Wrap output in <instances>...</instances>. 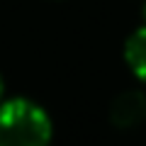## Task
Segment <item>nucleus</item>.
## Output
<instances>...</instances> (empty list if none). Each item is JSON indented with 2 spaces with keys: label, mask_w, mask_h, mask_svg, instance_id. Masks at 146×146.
<instances>
[{
  "label": "nucleus",
  "mask_w": 146,
  "mask_h": 146,
  "mask_svg": "<svg viewBox=\"0 0 146 146\" xmlns=\"http://www.w3.org/2000/svg\"><path fill=\"white\" fill-rule=\"evenodd\" d=\"M0 95H3V78H0Z\"/></svg>",
  "instance_id": "5"
},
{
  "label": "nucleus",
  "mask_w": 146,
  "mask_h": 146,
  "mask_svg": "<svg viewBox=\"0 0 146 146\" xmlns=\"http://www.w3.org/2000/svg\"><path fill=\"white\" fill-rule=\"evenodd\" d=\"M141 12H144V20H146V3H144V10H141Z\"/></svg>",
  "instance_id": "4"
},
{
  "label": "nucleus",
  "mask_w": 146,
  "mask_h": 146,
  "mask_svg": "<svg viewBox=\"0 0 146 146\" xmlns=\"http://www.w3.org/2000/svg\"><path fill=\"white\" fill-rule=\"evenodd\" d=\"M110 117L117 127H136L141 122H146V93L129 90V93L119 95L112 102Z\"/></svg>",
  "instance_id": "2"
},
{
  "label": "nucleus",
  "mask_w": 146,
  "mask_h": 146,
  "mask_svg": "<svg viewBox=\"0 0 146 146\" xmlns=\"http://www.w3.org/2000/svg\"><path fill=\"white\" fill-rule=\"evenodd\" d=\"M124 58L131 73L146 83V25L129 34V39L124 44Z\"/></svg>",
  "instance_id": "3"
},
{
  "label": "nucleus",
  "mask_w": 146,
  "mask_h": 146,
  "mask_svg": "<svg viewBox=\"0 0 146 146\" xmlns=\"http://www.w3.org/2000/svg\"><path fill=\"white\" fill-rule=\"evenodd\" d=\"M51 119L32 100L15 98L0 105V146H49Z\"/></svg>",
  "instance_id": "1"
}]
</instances>
